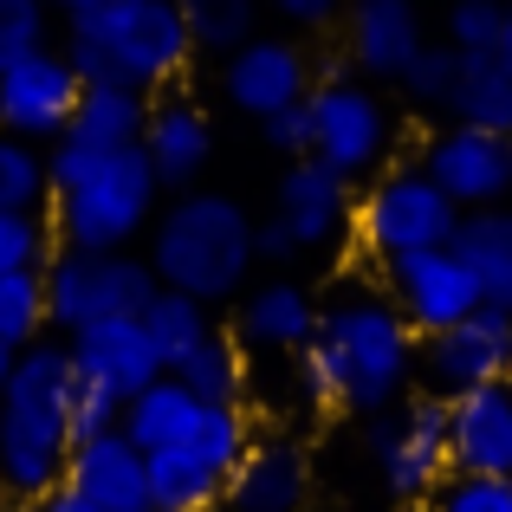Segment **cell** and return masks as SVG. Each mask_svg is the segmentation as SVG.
<instances>
[{"label":"cell","mask_w":512,"mask_h":512,"mask_svg":"<svg viewBox=\"0 0 512 512\" xmlns=\"http://www.w3.org/2000/svg\"><path fill=\"white\" fill-rule=\"evenodd\" d=\"M150 104H156V98H143V91H130V85H85V98H78V111H72L65 143H85V150H98V156H111V150H143Z\"/></svg>","instance_id":"cell-23"},{"label":"cell","mask_w":512,"mask_h":512,"mask_svg":"<svg viewBox=\"0 0 512 512\" xmlns=\"http://www.w3.org/2000/svg\"><path fill=\"white\" fill-rule=\"evenodd\" d=\"M253 234H260V221H253L234 195H221V188H188V195L163 201L143 260L156 266L163 292H188V299H201V305H221V299H240V292L253 286V266H260Z\"/></svg>","instance_id":"cell-4"},{"label":"cell","mask_w":512,"mask_h":512,"mask_svg":"<svg viewBox=\"0 0 512 512\" xmlns=\"http://www.w3.org/2000/svg\"><path fill=\"white\" fill-rule=\"evenodd\" d=\"M188 39H195V59H234L247 39H260L266 0H182Z\"/></svg>","instance_id":"cell-27"},{"label":"cell","mask_w":512,"mask_h":512,"mask_svg":"<svg viewBox=\"0 0 512 512\" xmlns=\"http://www.w3.org/2000/svg\"><path fill=\"white\" fill-rule=\"evenodd\" d=\"M506 7L512 0H441V13H435L441 46H454L461 59H500Z\"/></svg>","instance_id":"cell-32"},{"label":"cell","mask_w":512,"mask_h":512,"mask_svg":"<svg viewBox=\"0 0 512 512\" xmlns=\"http://www.w3.org/2000/svg\"><path fill=\"white\" fill-rule=\"evenodd\" d=\"M454 227H461V208L435 188V175L422 163H389L376 182L357 188L350 240H357L363 260L389 266V260H409V253H428V247H454Z\"/></svg>","instance_id":"cell-6"},{"label":"cell","mask_w":512,"mask_h":512,"mask_svg":"<svg viewBox=\"0 0 512 512\" xmlns=\"http://www.w3.org/2000/svg\"><path fill=\"white\" fill-rule=\"evenodd\" d=\"M260 137H266V150L273 156H286V163H299V156H312V111H279V117H266L260 124Z\"/></svg>","instance_id":"cell-40"},{"label":"cell","mask_w":512,"mask_h":512,"mask_svg":"<svg viewBox=\"0 0 512 512\" xmlns=\"http://www.w3.org/2000/svg\"><path fill=\"white\" fill-rule=\"evenodd\" d=\"M253 247H260V266H292V260H299L292 234L273 221V214H260V234H253Z\"/></svg>","instance_id":"cell-41"},{"label":"cell","mask_w":512,"mask_h":512,"mask_svg":"<svg viewBox=\"0 0 512 512\" xmlns=\"http://www.w3.org/2000/svg\"><path fill=\"white\" fill-rule=\"evenodd\" d=\"M78 98H85V78L65 59V46H46V52H26V59L0 65V130L20 143L52 150L72 130Z\"/></svg>","instance_id":"cell-10"},{"label":"cell","mask_w":512,"mask_h":512,"mask_svg":"<svg viewBox=\"0 0 512 512\" xmlns=\"http://www.w3.org/2000/svg\"><path fill=\"white\" fill-rule=\"evenodd\" d=\"M13 357H20V350H7V344H0V396H7V376H13Z\"/></svg>","instance_id":"cell-44"},{"label":"cell","mask_w":512,"mask_h":512,"mask_svg":"<svg viewBox=\"0 0 512 512\" xmlns=\"http://www.w3.org/2000/svg\"><path fill=\"white\" fill-rule=\"evenodd\" d=\"M143 331L156 338V350H163V370L175 376L201 344L214 338V331H221V325H214V305L188 299V292H156L150 312H143Z\"/></svg>","instance_id":"cell-28"},{"label":"cell","mask_w":512,"mask_h":512,"mask_svg":"<svg viewBox=\"0 0 512 512\" xmlns=\"http://www.w3.org/2000/svg\"><path fill=\"white\" fill-rule=\"evenodd\" d=\"M150 500L156 512H214L227 500V467L201 448H163L150 454Z\"/></svg>","instance_id":"cell-26"},{"label":"cell","mask_w":512,"mask_h":512,"mask_svg":"<svg viewBox=\"0 0 512 512\" xmlns=\"http://www.w3.org/2000/svg\"><path fill=\"white\" fill-rule=\"evenodd\" d=\"M117 428H124V402L104 396V389H91V383H78V396H72V448L78 441H98V435H117Z\"/></svg>","instance_id":"cell-38"},{"label":"cell","mask_w":512,"mask_h":512,"mask_svg":"<svg viewBox=\"0 0 512 512\" xmlns=\"http://www.w3.org/2000/svg\"><path fill=\"white\" fill-rule=\"evenodd\" d=\"M52 234L72 253H130L150 240L163 214V182H156L143 150H85V143H52Z\"/></svg>","instance_id":"cell-3"},{"label":"cell","mask_w":512,"mask_h":512,"mask_svg":"<svg viewBox=\"0 0 512 512\" xmlns=\"http://www.w3.org/2000/svg\"><path fill=\"white\" fill-rule=\"evenodd\" d=\"M143 156H150L163 195H188L201 188V175L214 163V124L195 98H156L150 104V130H143Z\"/></svg>","instance_id":"cell-19"},{"label":"cell","mask_w":512,"mask_h":512,"mask_svg":"<svg viewBox=\"0 0 512 512\" xmlns=\"http://www.w3.org/2000/svg\"><path fill=\"white\" fill-rule=\"evenodd\" d=\"M376 286L409 318L415 338H441V331H454L461 318H474L487 305L480 299V279L467 273V260L454 247H428V253H409V260H389Z\"/></svg>","instance_id":"cell-12"},{"label":"cell","mask_w":512,"mask_h":512,"mask_svg":"<svg viewBox=\"0 0 512 512\" xmlns=\"http://www.w3.org/2000/svg\"><path fill=\"white\" fill-rule=\"evenodd\" d=\"M422 383V338L383 286L344 279L318 312V338L299 350V396L338 415H389Z\"/></svg>","instance_id":"cell-1"},{"label":"cell","mask_w":512,"mask_h":512,"mask_svg":"<svg viewBox=\"0 0 512 512\" xmlns=\"http://www.w3.org/2000/svg\"><path fill=\"white\" fill-rule=\"evenodd\" d=\"M0 214H52V169L39 143L0 130Z\"/></svg>","instance_id":"cell-31"},{"label":"cell","mask_w":512,"mask_h":512,"mask_svg":"<svg viewBox=\"0 0 512 512\" xmlns=\"http://www.w3.org/2000/svg\"><path fill=\"white\" fill-rule=\"evenodd\" d=\"M78 370L65 338H39L13 357L0 396V506H46L72 467Z\"/></svg>","instance_id":"cell-2"},{"label":"cell","mask_w":512,"mask_h":512,"mask_svg":"<svg viewBox=\"0 0 512 512\" xmlns=\"http://www.w3.org/2000/svg\"><path fill=\"white\" fill-rule=\"evenodd\" d=\"M448 124L506 130L512 137V65L506 59H467L461 91H454V104H448Z\"/></svg>","instance_id":"cell-29"},{"label":"cell","mask_w":512,"mask_h":512,"mask_svg":"<svg viewBox=\"0 0 512 512\" xmlns=\"http://www.w3.org/2000/svg\"><path fill=\"white\" fill-rule=\"evenodd\" d=\"M312 500V461L292 435H260L247 461L227 480V512H305Z\"/></svg>","instance_id":"cell-21"},{"label":"cell","mask_w":512,"mask_h":512,"mask_svg":"<svg viewBox=\"0 0 512 512\" xmlns=\"http://www.w3.org/2000/svg\"><path fill=\"white\" fill-rule=\"evenodd\" d=\"M454 253H461L467 273L480 279V299H487L493 312H512V208L461 214V227H454Z\"/></svg>","instance_id":"cell-25"},{"label":"cell","mask_w":512,"mask_h":512,"mask_svg":"<svg viewBox=\"0 0 512 512\" xmlns=\"http://www.w3.org/2000/svg\"><path fill=\"white\" fill-rule=\"evenodd\" d=\"M370 461L376 480L389 487V500L402 506H428L454 474V448H448V402L441 396H409L389 415L370 422Z\"/></svg>","instance_id":"cell-9"},{"label":"cell","mask_w":512,"mask_h":512,"mask_svg":"<svg viewBox=\"0 0 512 512\" xmlns=\"http://www.w3.org/2000/svg\"><path fill=\"white\" fill-rule=\"evenodd\" d=\"M175 376H182L201 402H234V409H247V344H240L234 331H214Z\"/></svg>","instance_id":"cell-30"},{"label":"cell","mask_w":512,"mask_h":512,"mask_svg":"<svg viewBox=\"0 0 512 512\" xmlns=\"http://www.w3.org/2000/svg\"><path fill=\"white\" fill-rule=\"evenodd\" d=\"M461 72H467V59H461L454 46H441V39H435V46H428L422 59L409 65V72H402L396 91L415 104V111H441V117H448L454 91H461Z\"/></svg>","instance_id":"cell-34"},{"label":"cell","mask_w":512,"mask_h":512,"mask_svg":"<svg viewBox=\"0 0 512 512\" xmlns=\"http://www.w3.org/2000/svg\"><path fill=\"white\" fill-rule=\"evenodd\" d=\"M273 221L292 234L299 260L338 247V240H350V221H357V182H344V175L331 163H318V156H299V163L279 169Z\"/></svg>","instance_id":"cell-15"},{"label":"cell","mask_w":512,"mask_h":512,"mask_svg":"<svg viewBox=\"0 0 512 512\" xmlns=\"http://www.w3.org/2000/svg\"><path fill=\"white\" fill-rule=\"evenodd\" d=\"M65 487L85 493V500L104 506V512H156L150 454H143L124 428H117V435H98V441H78L72 467H65Z\"/></svg>","instance_id":"cell-20"},{"label":"cell","mask_w":512,"mask_h":512,"mask_svg":"<svg viewBox=\"0 0 512 512\" xmlns=\"http://www.w3.org/2000/svg\"><path fill=\"white\" fill-rule=\"evenodd\" d=\"M0 512H46V506H0Z\"/></svg>","instance_id":"cell-46"},{"label":"cell","mask_w":512,"mask_h":512,"mask_svg":"<svg viewBox=\"0 0 512 512\" xmlns=\"http://www.w3.org/2000/svg\"><path fill=\"white\" fill-rule=\"evenodd\" d=\"M39 7H46V13H65V20H78V13H91L98 0H39Z\"/></svg>","instance_id":"cell-43"},{"label":"cell","mask_w":512,"mask_h":512,"mask_svg":"<svg viewBox=\"0 0 512 512\" xmlns=\"http://www.w3.org/2000/svg\"><path fill=\"white\" fill-rule=\"evenodd\" d=\"M201 415H208V402H201L182 376H156L143 396L124 402V435L137 441L143 454H163V448H182V441L195 435Z\"/></svg>","instance_id":"cell-24"},{"label":"cell","mask_w":512,"mask_h":512,"mask_svg":"<svg viewBox=\"0 0 512 512\" xmlns=\"http://www.w3.org/2000/svg\"><path fill=\"white\" fill-rule=\"evenodd\" d=\"M52 331V305H46V273H7L0 279V344L26 350Z\"/></svg>","instance_id":"cell-33"},{"label":"cell","mask_w":512,"mask_h":512,"mask_svg":"<svg viewBox=\"0 0 512 512\" xmlns=\"http://www.w3.org/2000/svg\"><path fill=\"white\" fill-rule=\"evenodd\" d=\"M266 13H273L292 39H305V33H331V26H344L350 0H266Z\"/></svg>","instance_id":"cell-39"},{"label":"cell","mask_w":512,"mask_h":512,"mask_svg":"<svg viewBox=\"0 0 512 512\" xmlns=\"http://www.w3.org/2000/svg\"><path fill=\"white\" fill-rule=\"evenodd\" d=\"M65 350H72L78 383L104 389V396H117V402L143 396L156 376H169L163 370V350H156L150 331H143V318H111V325H91V331H78V338H65Z\"/></svg>","instance_id":"cell-17"},{"label":"cell","mask_w":512,"mask_h":512,"mask_svg":"<svg viewBox=\"0 0 512 512\" xmlns=\"http://www.w3.org/2000/svg\"><path fill=\"white\" fill-rule=\"evenodd\" d=\"M318 312H325V305H318L312 286H299V279H286V273L253 279V286L234 299V338L247 350L299 357V350L318 338Z\"/></svg>","instance_id":"cell-18"},{"label":"cell","mask_w":512,"mask_h":512,"mask_svg":"<svg viewBox=\"0 0 512 512\" xmlns=\"http://www.w3.org/2000/svg\"><path fill=\"white\" fill-rule=\"evenodd\" d=\"M305 111H312V156L331 163L344 182H376L396 163V111L370 78H318Z\"/></svg>","instance_id":"cell-8"},{"label":"cell","mask_w":512,"mask_h":512,"mask_svg":"<svg viewBox=\"0 0 512 512\" xmlns=\"http://www.w3.org/2000/svg\"><path fill=\"white\" fill-rule=\"evenodd\" d=\"M156 292H163V279H156V266L143 253L59 247L46 260V305H52V331L59 338H78V331L111 325V318H143Z\"/></svg>","instance_id":"cell-7"},{"label":"cell","mask_w":512,"mask_h":512,"mask_svg":"<svg viewBox=\"0 0 512 512\" xmlns=\"http://www.w3.org/2000/svg\"><path fill=\"white\" fill-rule=\"evenodd\" d=\"M46 512H104V506H91V500H85V493H72V487H59V493H52V500H46Z\"/></svg>","instance_id":"cell-42"},{"label":"cell","mask_w":512,"mask_h":512,"mask_svg":"<svg viewBox=\"0 0 512 512\" xmlns=\"http://www.w3.org/2000/svg\"><path fill=\"white\" fill-rule=\"evenodd\" d=\"M500 59L512 65V7H506V39H500Z\"/></svg>","instance_id":"cell-45"},{"label":"cell","mask_w":512,"mask_h":512,"mask_svg":"<svg viewBox=\"0 0 512 512\" xmlns=\"http://www.w3.org/2000/svg\"><path fill=\"white\" fill-rule=\"evenodd\" d=\"M512 383V312L480 305L474 318H461L441 338H422V389L441 402L467 396V389Z\"/></svg>","instance_id":"cell-14"},{"label":"cell","mask_w":512,"mask_h":512,"mask_svg":"<svg viewBox=\"0 0 512 512\" xmlns=\"http://www.w3.org/2000/svg\"><path fill=\"white\" fill-rule=\"evenodd\" d=\"M52 46V13L39 0H0V65Z\"/></svg>","instance_id":"cell-36"},{"label":"cell","mask_w":512,"mask_h":512,"mask_svg":"<svg viewBox=\"0 0 512 512\" xmlns=\"http://www.w3.org/2000/svg\"><path fill=\"white\" fill-rule=\"evenodd\" d=\"M448 448H454V474L512 480V383L467 389V396L448 402Z\"/></svg>","instance_id":"cell-22"},{"label":"cell","mask_w":512,"mask_h":512,"mask_svg":"<svg viewBox=\"0 0 512 512\" xmlns=\"http://www.w3.org/2000/svg\"><path fill=\"white\" fill-rule=\"evenodd\" d=\"M52 253H59L52 214H0V279L7 273H46Z\"/></svg>","instance_id":"cell-35"},{"label":"cell","mask_w":512,"mask_h":512,"mask_svg":"<svg viewBox=\"0 0 512 512\" xmlns=\"http://www.w3.org/2000/svg\"><path fill=\"white\" fill-rule=\"evenodd\" d=\"M312 85H318V59L292 33H260L234 59H221V98L240 117H253V124H266L279 111H299L312 98Z\"/></svg>","instance_id":"cell-13"},{"label":"cell","mask_w":512,"mask_h":512,"mask_svg":"<svg viewBox=\"0 0 512 512\" xmlns=\"http://www.w3.org/2000/svg\"><path fill=\"white\" fill-rule=\"evenodd\" d=\"M338 33H344L350 72L370 78V85H402V72L435 46L422 0H350Z\"/></svg>","instance_id":"cell-16"},{"label":"cell","mask_w":512,"mask_h":512,"mask_svg":"<svg viewBox=\"0 0 512 512\" xmlns=\"http://www.w3.org/2000/svg\"><path fill=\"white\" fill-rule=\"evenodd\" d=\"M65 59L85 85H130L143 98H163L195 65L182 0H98L91 13L65 20Z\"/></svg>","instance_id":"cell-5"},{"label":"cell","mask_w":512,"mask_h":512,"mask_svg":"<svg viewBox=\"0 0 512 512\" xmlns=\"http://www.w3.org/2000/svg\"><path fill=\"white\" fill-rule=\"evenodd\" d=\"M428 512H512V480L487 474H448V487L428 500Z\"/></svg>","instance_id":"cell-37"},{"label":"cell","mask_w":512,"mask_h":512,"mask_svg":"<svg viewBox=\"0 0 512 512\" xmlns=\"http://www.w3.org/2000/svg\"><path fill=\"white\" fill-rule=\"evenodd\" d=\"M435 188L461 214L480 208H512V137L506 130H474V124H441L415 156Z\"/></svg>","instance_id":"cell-11"}]
</instances>
